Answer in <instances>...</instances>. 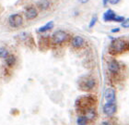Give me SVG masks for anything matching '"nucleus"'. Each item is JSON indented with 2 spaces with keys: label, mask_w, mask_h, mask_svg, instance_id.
<instances>
[{
  "label": "nucleus",
  "mask_w": 129,
  "mask_h": 125,
  "mask_svg": "<svg viewBox=\"0 0 129 125\" xmlns=\"http://www.w3.org/2000/svg\"><path fill=\"white\" fill-rule=\"evenodd\" d=\"M53 28H54V22H53V20H50V22H47L45 25H43V26L39 28V29H38V32H39V33H45L47 31L52 30Z\"/></svg>",
  "instance_id": "nucleus-14"
},
{
  "label": "nucleus",
  "mask_w": 129,
  "mask_h": 125,
  "mask_svg": "<svg viewBox=\"0 0 129 125\" xmlns=\"http://www.w3.org/2000/svg\"><path fill=\"white\" fill-rule=\"evenodd\" d=\"M67 37H68V34L66 32L59 30L54 33V34L52 36V41L55 45H61V44L64 43V42L67 41Z\"/></svg>",
  "instance_id": "nucleus-3"
},
{
  "label": "nucleus",
  "mask_w": 129,
  "mask_h": 125,
  "mask_svg": "<svg viewBox=\"0 0 129 125\" xmlns=\"http://www.w3.org/2000/svg\"><path fill=\"white\" fill-rule=\"evenodd\" d=\"M97 102V99L94 95H84L78 97L76 101V105L78 108V109H82V110H86L88 109L93 108Z\"/></svg>",
  "instance_id": "nucleus-1"
},
{
  "label": "nucleus",
  "mask_w": 129,
  "mask_h": 125,
  "mask_svg": "<svg viewBox=\"0 0 129 125\" xmlns=\"http://www.w3.org/2000/svg\"><path fill=\"white\" fill-rule=\"evenodd\" d=\"M108 3H109V0H102V5L104 6V7L107 5Z\"/></svg>",
  "instance_id": "nucleus-23"
},
{
  "label": "nucleus",
  "mask_w": 129,
  "mask_h": 125,
  "mask_svg": "<svg viewBox=\"0 0 129 125\" xmlns=\"http://www.w3.org/2000/svg\"><path fill=\"white\" fill-rule=\"evenodd\" d=\"M37 16H38V10L35 7L30 6V7H28L26 8V10H25V17H26V19L28 20L35 19V18H37Z\"/></svg>",
  "instance_id": "nucleus-7"
},
{
  "label": "nucleus",
  "mask_w": 129,
  "mask_h": 125,
  "mask_svg": "<svg viewBox=\"0 0 129 125\" xmlns=\"http://www.w3.org/2000/svg\"><path fill=\"white\" fill-rule=\"evenodd\" d=\"M85 40H84L83 37H81L79 35H77L75 37H73V39L71 40V46L74 47V48H81L82 46L85 45Z\"/></svg>",
  "instance_id": "nucleus-9"
},
{
  "label": "nucleus",
  "mask_w": 129,
  "mask_h": 125,
  "mask_svg": "<svg viewBox=\"0 0 129 125\" xmlns=\"http://www.w3.org/2000/svg\"><path fill=\"white\" fill-rule=\"evenodd\" d=\"M104 99L108 103L115 102V91L113 88H107L104 92Z\"/></svg>",
  "instance_id": "nucleus-8"
},
{
  "label": "nucleus",
  "mask_w": 129,
  "mask_h": 125,
  "mask_svg": "<svg viewBox=\"0 0 129 125\" xmlns=\"http://www.w3.org/2000/svg\"><path fill=\"white\" fill-rule=\"evenodd\" d=\"M78 1L81 4H86V3L89 2V0H78Z\"/></svg>",
  "instance_id": "nucleus-22"
},
{
  "label": "nucleus",
  "mask_w": 129,
  "mask_h": 125,
  "mask_svg": "<svg viewBox=\"0 0 129 125\" xmlns=\"http://www.w3.org/2000/svg\"><path fill=\"white\" fill-rule=\"evenodd\" d=\"M119 2H120V0H109V3H110L111 5H116Z\"/></svg>",
  "instance_id": "nucleus-20"
},
{
  "label": "nucleus",
  "mask_w": 129,
  "mask_h": 125,
  "mask_svg": "<svg viewBox=\"0 0 129 125\" xmlns=\"http://www.w3.org/2000/svg\"><path fill=\"white\" fill-rule=\"evenodd\" d=\"M96 86V82L93 78H85L79 82V87L83 91H90Z\"/></svg>",
  "instance_id": "nucleus-4"
},
{
  "label": "nucleus",
  "mask_w": 129,
  "mask_h": 125,
  "mask_svg": "<svg viewBox=\"0 0 129 125\" xmlns=\"http://www.w3.org/2000/svg\"><path fill=\"white\" fill-rule=\"evenodd\" d=\"M8 23L12 28H19L23 24V18L20 14H12L8 18Z\"/></svg>",
  "instance_id": "nucleus-5"
},
{
  "label": "nucleus",
  "mask_w": 129,
  "mask_h": 125,
  "mask_svg": "<svg viewBox=\"0 0 129 125\" xmlns=\"http://www.w3.org/2000/svg\"><path fill=\"white\" fill-rule=\"evenodd\" d=\"M102 124H103V125H106V124H111V122H110V121H108V120H105V121H102Z\"/></svg>",
  "instance_id": "nucleus-24"
},
{
  "label": "nucleus",
  "mask_w": 129,
  "mask_h": 125,
  "mask_svg": "<svg viewBox=\"0 0 129 125\" xmlns=\"http://www.w3.org/2000/svg\"><path fill=\"white\" fill-rule=\"evenodd\" d=\"M85 117L88 119L89 121H91V120H95L97 117V111L94 108H90V109H88L85 110Z\"/></svg>",
  "instance_id": "nucleus-12"
},
{
  "label": "nucleus",
  "mask_w": 129,
  "mask_h": 125,
  "mask_svg": "<svg viewBox=\"0 0 129 125\" xmlns=\"http://www.w3.org/2000/svg\"><path fill=\"white\" fill-rule=\"evenodd\" d=\"M111 32H112V33H118V32H120V28H114V29H112Z\"/></svg>",
  "instance_id": "nucleus-21"
},
{
  "label": "nucleus",
  "mask_w": 129,
  "mask_h": 125,
  "mask_svg": "<svg viewBox=\"0 0 129 125\" xmlns=\"http://www.w3.org/2000/svg\"><path fill=\"white\" fill-rule=\"evenodd\" d=\"M122 28H129V18L128 19H124L121 22Z\"/></svg>",
  "instance_id": "nucleus-19"
},
{
  "label": "nucleus",
  "mask_w": 129,
  "mask_h": 125,
  "mask_svg": "<svg viewBox=\"0 0 129 125\" xmlns=\"http://www.w3.org/2000/svg\"><path fill=\"white\" fill-rule=\"evenodd\" d=\"M108 70L112 73H118L120 71V64L115 59H112L108 63Z\"/></svg>",
  "instance_id": "nucleus-10"
},
{
  "label": "nucleus",
  "mask_w": 129,
  "mask_h": 125,
  "mask_svg": "<svg viewBox=\"0 0 129 125\" xmlns=\"http://www.w3.org/2000/svg\"><path fill=\"white\" fill-rule=\"evenodd\" d=\"M5 59H6V64H7L8 67H13V66L16 65V63H17V57H16V56L8 54Z\"/></svg>",
  "instance_id": "nucleus-13"
},
{
  "label": "nucleus",
  "mask_w": 129,
  "mask_h": 125,
  "mask_svg": "<svg viewBox=\"0 0 129 125\" xmlns=\"http://www.w3.org/2000/svg\"><path fill=\"white\" fill-rule=\"evenodd\" d=\"M50 6V3H49L48 0H40L37 4V7L40 8L41 10H45L49 8Z\"/></svg>",
  "instance_id": "nucleus-15"
},
{
  "label": "nucleus",
  "mask_w": 129,
  "mask_h": 125,
  "mask_svg": "<svg viewBox=\"0 0 129 125\" xmlns=\"http://www.w3.org/2000/svg\"><path fill=\"white\" fill-rule=\"evenodd\" d=\"M127 42L122 39H114V41L112 42L110 47V52L112 54H119L126 50Z\"/></svg>",
  "instance_id": "nucleus-2"
},
{
  "label": "nucleus",
  "mask_w": 129,
  "mask_h": 125,
  "mask_svg": "<svg viewBox=\"0 0 129 125\" xmlns=\"http://www.w3.org/2000/svg\"><path fill=\"white\" fill-rule=\"evenodd\" d=\"M115 17L116 14L113 9H108L107 11H105L104 13H103L102 19H103L104 22H113Z\"/></svg>",
  "instance_id": "nucleus-11"
},
{
  "label": "nucleus",
  "mask_w": 129,
  "mask_h": 125,
  "mask_svg": "<svg viewBox=\"0 0 129 125\" xmlns=\"http://www.w3.org/2000/svg\"><path fill=\"white\" fill-rule=\"evenodd\" d=\"M88 122H89V120H88V119L85 116H79L78 118V120H77V123L79 125H85Z\"/></svg>",
  "instance_id": "nucleus-16"
},
{
  "label": "nucleus",
  "mask_w": 129,
  "mask_h": 125,
  "mask_svg": "<svg viewBox=\"0 0 129 125\" xmlns=\"http://www.w3.org/2000/svg\"><path fill=\"white\" fill-rule=\"evenodd\" d=\"M97 20H98V17H97V16H94L91 19H90V22H89V28L94 27V25L96 24Z\"/></svg>",
  "instance_id": "nucleus-18"
},
{
  "label": "nucleus",
  "mask_w": 129,
  "mask_h": 125,
  "mask_svg": "<svg viewBox=\"0 0 129 125\" xmlns=\"http://www.w3.org/2000/svg\"><path fill=\"white\" fill-rule=\"evenodd\" d=\"M8 55V51L5 48V47H0V57L6 58Z\"/></svg>",
  "instance_id": "nucleus-17"
},
{
  "label": "nucleus",
  "mask_w": 129,
  "mask_h": 125,
  "mask_svg": "<svg viewBox=\"0 0 129 125\" xmlns=\"http://www.w3.org/2000/svg\"><path fill=\"white\" fill-rule=\"evenodd\" d=\"M102 111L107 117H112L115 114L116 112V105L114 103H106L104 104V106L102 108Z\"/></svg>",
  "instance_id": "nucleus-6"
}]
</instances>
